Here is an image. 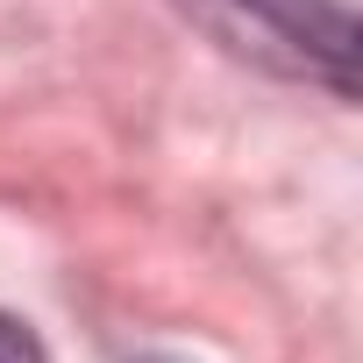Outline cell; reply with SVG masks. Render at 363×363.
Listing matches in <instances>:
<instances>
[{
  "mask_svg": "<svg viewBox=\"0 0 363 363\" xmlns=\"http://www.w3.org/2000/svg\"><path fill=\"white\" fill-rule=\"evenodd\" d=\"M0 363H50V356H43V342H36L22 320L0 313Z\"/></svg>",
  "mask_w": 363,
  "mask_h": 363,
  "instance_id": "obj_2",
  "label": "cell"
},
{
  "mask_svg": "<svg viewBox=\"0 0 363 363\" xmlns=\"http://www.w3.org/2000/svg\"><path fill=\"white\" fill-rule=\"evenodd\" d=\"M228 57L264 65L278 79H306L328 86L335 100H349V8L342 0H178Z\"/></svg>",
  "mask_w": 363,
  "mask_h": 363,
  "instance_id": "obj_1",
  "label": "cell"
}]
</instances>
